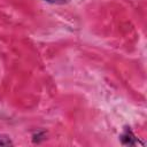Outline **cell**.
Instances as JSON below:
<instances>
[{
  "mask_svg": "<svg viewBox=\"0 0 147 147\" xmlns=\"http://www.w3.org/2000/svg\"><path fill=\"white\" fill-rule=\"evenodd\" d=\"M9 145H13L11 140L8 137L0 136V146H9Z\"/></svg>",
  "mask_w": 147,
  "mask_h": 147,
  "instance_id": "cell-2",
  "label": "cell"
},
{
  "mask_svg": "<svg viewBox=\"0 0 147 147\" xmlns=\"http://www.w3.org/2000/svg\"><path fill=\"white\" fill-rule=\"evenodd\" d=\"M119 138H121V141H122L123 145H130L131 146V145H138L139 144V141L137 140L136 136L130 130V127H125L124 132L121 134Z\"/></svg>",
  "mask_w": 147,
  "mask_h": 147,
  "instance_id": "cell-1",
  "label": "cell"
},
{
  "mask_svg": "<svg viewBox=\"0 0 147 147\" xmlns=\"http://www.w3.org/2000/svg\"><path fill=\"white\" fill-rule=\"evenodd\" d=\"M44 1H47V2H51V3H65L69 0H44Z\"/></svg>",
  "mask_w": 147,
  "mask_h": 147,
  "instance_id": "cell-3",
  "label": "cell"
}]
</instances>
